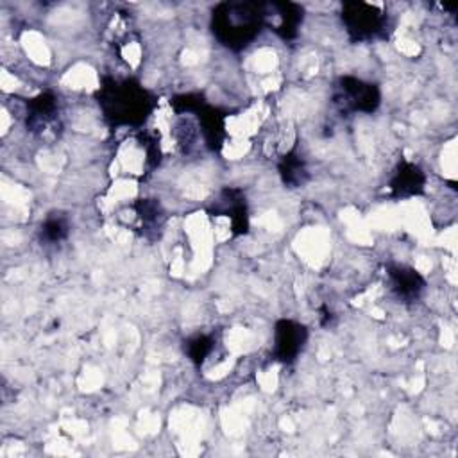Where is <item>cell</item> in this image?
Here are the masks:
<instances>
[{
  "mask_svg": "<svg viewBox=\"0 0 458 458\" xmlns=\"http://www.w3.org/2000/svg\"><path fill=\"white\" fill-rule=\"evenodd\" d=\"M225 13L218 16V30L227 29V39L247 41L258 25L259 14L250 11L252 5H225Z\"/></svg>",
  "mask_w": 458,
  "mask_h": 458,
  "instance_id": "6da1fadb",
  "label": "cell"
}]
</instances>
